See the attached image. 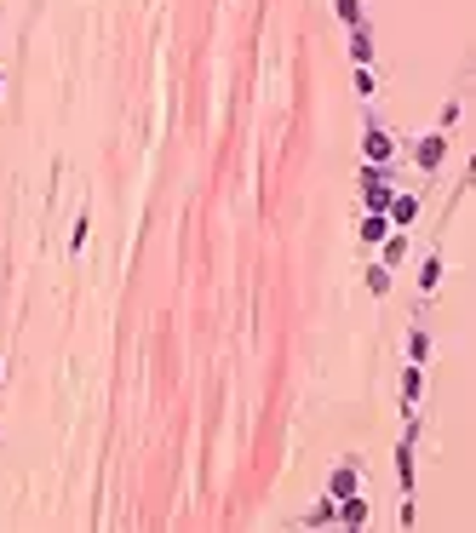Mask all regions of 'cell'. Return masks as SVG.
I'll return each instance as SVG.
<instances>
[{"label":"cell","mask_w":476,"mask_h":533,"mask_svg":"<svg viewBox=\"0 0 476 533\" xmlns=\"http://www.w3.org/2000/svg\"><path fill=\"white\" fill-rule=\"evenodd\" d=\"M350 52H356V63H367V58H373V40H367V35H356V40H350Z\"/></svg>","instance_id":"cell-5"},{"label":"cell","mask_w":476,"mask_h":533,"mask_svg":"<svg viewBox=\"0 0 476 533\" xmlns=\"http://www.w3.org/2000/svg\"><path fill=\"white\" fill-rule=\"evenodd\" d=\"M362 184H367V207H384V201H391V184H384V178H379V172H367V178H362Z\"/></svg>","instance_id":"cell-1"},{"label":"cell","mask_w":476,"mask_h":533,"mask_svg":"<svg viewBox=\"0 0 476 533\" xmlns=\"http://www.w3.org/2000/svg\"><path fill=\"white\" fill-rule=\"evenodd\" d=\"M384 155H391V138L373 126V132H367V161H384Z\"/></svg>","instance_id":"cell-2"},{"label":"cell","mask_w":476,"mask_h":533,"mask_svg":"<svg viewBox=\"0 0 476 533\" xmlns=\"http://www.w3.org/2000/svg\"><path fill=\"white\" fill-rule=\"evenodd\" d=\"M350 487H356V470H338V476H333V494H338V499L350 494Z\"/></svg>","instance_id":"cell-4"},{"label":"cell","mask_w":476,"mask_h":533,"mask_svg":"<svg viewBox=\"0 0 476 533\" xmlns=\"http://www.w3.org/2000/svg\"><path fill=\"white\" fill-rule=\"evenodd\" d=\"M362 235H367V241H384V218H379V212H373L367 224H362Z\"/></svg>","instance_id":"cell-6"},{"label":"cell","mask_w":476,"mask_h":533,"mask_svg":"<svg viewBox=\"0 0 476 533\" xmlns=\"http://www.w3.org/2000/svg\"><path fill=\"white\" fill-rule=\"evenodd\" d=\"M419 161L437 166V161H442V138H425V144H419Z\"/></svg>","instance_id":"cell-3"}]
</instances>
